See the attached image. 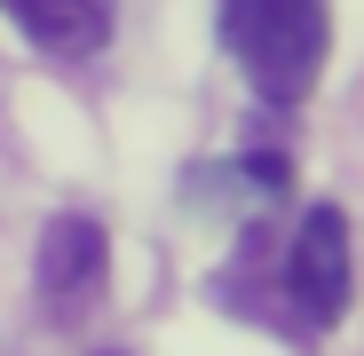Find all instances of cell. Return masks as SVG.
<instances>
[{"label": "cell", "mask_w": 364, "mask_h": 356, "mask_svg": "<svg viewBox=\"0 0 364 356\" xmlns=\"http://www.w3.org/2000/svg\"><path fill=\"white\" fill-rule=\"evenodd\" d=\"M222 40H230L237 64H246L254 95L301 103L317 87V72H325L333 16H325V0H230L222 9Z\"/></svg>", "instance_id": "6da1fadb"}, {"label": "cell", "mask_w": 364, "mask_h": 356, "mask_svg": "<svg viewBox=\"0 0 364 356\" xmlns=\"http://www.w3.org/2000/svg\"><path fill=\"white\" fill-rule=\"evenodd\" d=\"M103 261H111V246H103V230L87 222V214H55L48 230H40V254H32V277H40V301L48 309H87L95 301V285H103Z\"/></svg>", "instance_id": "3957f363"}, {"label": "cell", "mask_w": 364, "mask_h": 356, "mask_svg": "<svg viewBox=\"0 0 364 356\" xmlns=\"http://www.w3.org/2000/svg\"><path fill=\"white\" fill-rule=\"evenodd\" d=\"M0 9H9V24L32 48H48V55H95L111 40V9L103 0H0Z\"/></svg>", "instance_id": "277c9868"}, {"label": "cell", "mask_w": 364, "mask_h": 356, "mask_svg": "<svg viewBox=\"0 0 364 356\" xmlns=\"http://www.w3.org/2000/svg\"><path fill=\"white\" fill-rule=\"evenodd\" d=\"M348 293H356V254H348V214L341 206H309L293 230V254H285V301L309 333H333L348 317Z\"/></svg>", "instance_id": "7a4b0ae2"}]
</instances>
